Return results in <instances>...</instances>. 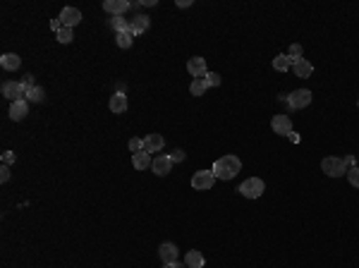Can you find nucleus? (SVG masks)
<instances>
[{
    "label": "nucleus",
    "mask_w": 359,
    "mask_h": 268,
    "mask_svg": "<svg viewBox=\"0 0 359 268\" xmlns=\"http://www.w3.org/2000/svg\"><path fill=\"white\" fill-rule=\"evenodd\" d=\"M58 43H72L75 41V29H67V27H62L60 31L56 34Z\"/></svg>",
    "instance_id": "nucleus-25"
},
{
    "label": "nucleus",
    "mask_w": 359,
    "mask_h": 268,
    "mask_svg": "<svg viewBox=\"0 0 359 268\" xmlns=\"http://www.w3.org/2000/svg\"><path fill=\"white\" fill-rule=\"evenodd\" d=\"M58 20L62 22V27L67 29H75L79 22H82V10H77V7H62V12Z\"/></svg>",
    "instance_id": "nucleus-10"
},
{
    "label": "nucleus",
    "mask_w": 359,
    "mask_h": 268,
    "mask_svg": "<svg viewBox=\"0 0 359 268\" xmlns=\"http://www.w3.org/2000/svg\"><path fill=\"white\" fill-rule=\"evenodd\" d=\"M237 192H240L244 199H259V196L266 192V185H263L261 177H247L240 185V189H237Z\"/></svg>",
    "instance_id": "nucleus-3"
},
{
    "label": "nucleus",
    "mask_w": 359,
    "mask_h": 268,
    "mask_svg": "<svg viewBox=\"0 0 359 268\" xmlns=\"http://www.w3.org/2000/svg\"><path fill=\"white\" fill-rule=\"evenodd\" d=\"M166 146V139L160 137V134H149V137H144V151L146 153H156L160 151Z\"/></svg>",
    "instance_id": "nucleus-17"
},
{
    "label": "nucleus",
    "mask_w": 359,
    "mask_h": 268,
    "mask_svg": "<svg viewBox=\"0 0 359 268\" xmlns=\"http://www.w3.org/2000/svg\"><path fill=\"white\" fill-rule=\"evenodd\" d=\"M321 170L328 175V177H340V175H347V163L345 158L340 156H326L321 160Z\"/></svg>",
    "instance_id": "nucleus-2"
},
{
    "label": "nucleus",
    "mask_w": 359,
    "mask_h": 268,
    "mask_svg": "<svg viewBox=\"0 0 359 268\" xmlns=\"http://www.w3.org/2000/svg\"><path fill=\"white\" fill-rule=\"evenodd\" d=\"M206 82H204V79H194L192 84H189V94H192V96H204V94H206Z\"/></svg>",
    "instance_id": "nucleus-24"
},
{
    "label": "nucleus",
    "mask_w": 359,
    "mask_h": 268,
    "mask_svg": "<svg viewBox=\"0 0 359 268\" xmlns=\"http://www.w3.org/2000/svg\"><path fill=\"white\" fill-rule=\"evenodd\" d=\"M216 182V175L213 170H196L192 175V187L194 189H199V192H206V189H211Z\"/></svg>",
    "instance_id": "nucleus-5"
},
{
    "label": "nucleus",
    "mask_w": 359,
    "mask_h": 268,
    "mask_svg": "<svg viewBox=\"0 0 359 268\" xmlns=\"http://www.w3.org/2000/svg\"><path fill=\"white\" fill-rule=\"evenodd\" d=\"M302 55H304V50H302V46L299 43H292L290 46V50H288V58H290V62L295 65L297 60H302Z\"/></svg>",
    "instance_id": "nucleus-27"
},
{
    "label": "nucleus",
    "mask_w": 359,
    "mask_h": 268,
    "mask_svg": "<svg viewBox=\"0 0 359 268\" xmlns=\"http://www.w3.org/2000/svg\"><path fill=\"white\" fill-rule=\"evenodd\" d=\"M130 22H132V34H134V36L144 34L146 29L151 27V20H149V14H134Z\"/></svg>",
    "instance_id": "nucleus-16"
},
{
    "label": "nucleus",
    "mask_w": 359,
    "mask_h": 268,
    "mask_svg": "<svg viewBox=\"0 0 359 268\" xmlns=\"http://www.w3.org/2000/svg\"><path fill=\"white\" fill-rule=\"evenodd\" d=\"M192 5V0H177V7H189Z\"/></svg>",
    "instance_id": "nucleus-37"
},
{
    "label": "nucleus",
    "mask_w": 359,
    "mask_h": 268,
    "mask_svg": "<svg viewBox=\"0 0 359 268\" xmlns=\"http://www.w3.org/2000/svg\"><path fill=\"white\" fill-rule=\"evenodd\" d=\"M108 108H111V113H115V115H122V113H127V96L124 94H113L111 101H108Z\"/></svg>",
    "instance_id": "nucleus-14"
},
{
    "label": "nucleus",
    "mask_w": 359,
    "mask_h": 268,
    "mask_svg": "<svg viewBox=\"0 0 359 268\" xmlns=\"http://www.w3.org/2000/svg\"><path fill=\"white\" fill-rule=\"evenodd\" d=\"M111 29L115 31V34H124V31H132V22L124 20V17H113Z\"/></svg>",
    "instance_id": "nucleus-21"
},
{
    "label": "nucleus",
    "mask_w": 359,
    "mask_h": 268,
    "mask_svg": "<svg viewBox=\"0 0 359 268\" xmlns=\"http://www.w3.org/2000/svg\"><path fill=\"white\" fill-rule=\"evenodd\" d=\"M311 91L309 89H297V91H292V94H288V108L290 110H302L307 108V105L311 103Z\"/></svg>",
    "instance_id": "nucleus-4"
},
{
    "label": "nucleus",
    "mask_w": 359,
    "mask_h": 268,
    "mask_svg": "<svg viewBox=\"0 0 359 268\" xmlns=\"http://www.w3.org/2000/svg\"><path fill=\"white\" fill-rule=\"evenodd\" d=\"M271 130L276 132V134H280V137H288V134H292V120H290V115H285V113H280V115H273V120H271Z\"/></svg>",
    "instance_id": "nucleus-8"
},
{
    "label": "nucleus",
    "mask_w": 359,
    "mask_h": 268,
    "mask_svg": "<svg viewBox=\"0 0 359 268\" xmlns=\"http://www.w3.org/2000/svg\"><path fill=\"white\" fill-rule=\"evenodd\" d=\"M290 67H292V62H290V58H288V53H280L273 58V69H276V72H288Z\"/></svg>",
    "instance_id": "nucleus-22"
},
{
    "label": "nucleus",
    "mask_w": 359,
    "mask_h": 268,
    "mask_svg": "<svg viewBox=\"0 0 359 268\" xmlns=\"http://www.w3.org/2000/svg\"><path fill=\"white\" fill-rule=\"evenodd\" d=\"M204 82H206L208 89H216V86H221V75H216V72H208L204 77Z\"/></svg>",
    "instance_id": "nucleus-29"
},
{
    "label": "nucleus",
    "mask_w": 359,
    "mask_h": 268,
    "mask_svg": "<svg viewBox=\"0 0 359 268\" xmlns=\"http://www.w3.org/2000/svg\"><path fill=\"white\" fill-rule=\"evenodd\" d=\"M347 180H350V185L359 189V165H352V168H347Z\"/></svg>",
    "instance_id": "nucleus-28"
},
{
    "label": "nucleus",
    "mask_w": 359,
    "mask_h": 268,
    "mask_svg": "<svg viewBox=\"0 0 359 268\" xmlns=\"http://www.w3.org/2000/svg\"><path fill=\"white\" fill-rule=\"evenodd\" d=\"M127 146H130V151H132V153L144 151V139H137V137H134V139H130V144H127Z\"/></svg>",
    "instance_id": "nucleus-30"
},
{
    "label": "nucleus",
    "mask_w": 359,
    "mask_h": 268,
    "mask_svg": "<svg viewBox=\"0 0 359 268\" xmlns=\"http://www.w3.org/2000/svg\"><path fill=\"white\" fill-rule=\"evenodd\" d=\"M211 170H213L216 180H232V177H237V172L242 170V160L230 153V156H223V158L216 160Z\"/></svg>",
    "instance_id": "nucleus-1"
},
{
    "label": "nucleus",
    "mask_w": 359,
    "mask_h": 268,
    "mask_svg": "<svg viewBox=\"0 0 359 268\" xmlns=\"http://www.w3.org/2000/svg\"><path fill=\"white\" fill-rule=\"evenodd\" d=\"M22 86H24V94H27L29 89H34V86H39L34 79V75H24V79H22Z\"/></svg>",
    "instance_id": "nucleus-31"
},
{
    "label": "nucleus",
    "mask_w": 359,
    "mask_h": 268,
    "mask_svg": "<svg viewBox=\"0 0 359 268\" xmlns=\"http://www.w3.org/2000/svg\"><path fill=\"white\" fill-rule=\"evenodd\" d=\"M12 160H14V153H12V151H5V153H3V165H10Z\"/></svg>",
    "instance_id": "nucleus-33"
},
{
    "label": "nucleus",
    "mask_w": 359,
    "mask_h": 268,
    "mask_svg": "<svg viewBox=\"0 0 359 268\" xmlns=\"http://www.w3.org/2000/svg\"><path fill=\"white\" fill-rule=\"evenodd\" d=\"M0 67L7 69V72H14V69L22 67V58L17 53H5L0 55Z\"/></svg>",
    "instance_id": "nucleus-15"
},
{
    "label": "nucleus",
    "mask_w": 359,
    "mask_h": 268,
    "mask_svg": "<svg viewBox=\"0 0 359 268\" xmlns=\"http://www.w3.org/2000/svg\"><path fill=\"white\" fill-rule=\"evenodd\" d=\"M24 98H27L29 103H43V98H46V91H43L41 86H34V89H29L27 94H24Z\"/></svg>",
    "instance_id": "nucleus-23"
},
{
    "label": "nucleus",
    "mask_w": 359,
    "mask_h": 268,
    "mask_svg": "<svg viewBox=\"0 0 359 268\" xmlns=\"http://www.w3.org/2000/svg\"><path fill=\"white\" fill-rule=\"evenodd\" d=\"M132 36H134V34H132V31H124V34H118V36H115V43H118L120 48H130V46H132V41H134Z\"/></svg>",
    "instance_id": "nucleus-26"
},
{
    "label": "nucleus",
    "mask_w": 359,
    "mask_h": 268,
    "mask_svg": "<svg viewBox=\"0 0 359 268\" xmlns=\"http://www.w3.org/2000/svg\"><path fill=\"white\" fill-rule=\"evenodd\" d=\"M187 72H189L194 79H204V77L208 75L206 58H201V55H194V58H189V60H187Z\"/></svg>",
    "instance_id": "nucleus-7"
},
{
    "label": "nucleus",
    "mask_w": 359,
    "mask_h": 268,
    "mask_svg": "<svg viewBox=\"0 0 359 268\" xmlns=\"http://www.w3.org/2000/svg\"><path fill=\"white\" fill-rule=\"evenodd\" d=\"M173 158H170V153H163V156H156L151 163V170L153 175H158V177H166L168 172L173 170Z\"/></svg>",
    "instance_id": "nucleus-9"
},
{
    "label": "nucleus",
    "mask_w": 359,
    "mask_h": 268,
    "mask_svg": "<svg viewBox=\"0 0 359 268\" xmlns=\"http://www.w3.org/2000/svg\"><path fill=\"white\" fill-rule=\"evenodd\" d=\"M103 10L111 12L113 17H124V12L130 10V3H127V0H105Z\"/></svg>",
    "instance_id": "nucleus-13"
},
{
    "label": "nucleus",
    "mask_w": 359,
    "mask_h": 268,
    "mask_svg": "<svg viewBox=\"0 0 359 268\" xmlns=\"http://www.w3.org/2000/svg\"><path fill=\"white\" fill-rule=\"evenodd\" d=\"M292 72H295V75L297 77H302V79H307V77H311L314 75V65H311L309 60H297L295 62V65H292Z\"/></svg>",
    "instance_id": "nucleus-20"
},
{
    "label": "nucleus",
    "mask_w": 359,
    "mask_h": 268,
    "mask_svg": "<svg viewBox=\"0 0 359 268\" xmlns=\"http://www.w3.org/2000/svg\"><path fill=\"white\" fill-rule=\"evenodd\" d=\"M151 163H153L151 153H146V151L132 153V165H134V170H149V165Z\"/></svg>",
    "instance_id": "nucleus-18"
},
{
    "label": "nucleus",
    "mask_w": 359,
    "mask_h": 268,
    "mask_svg": "<svg viewBox=\"0 0 359 268\" xmlns=\"http://www.w3.org/2000/svg\"><path fill=\"white\" fill-rule=\"evenodd\" d=\"M0 180H3V182H7V180H10V168H7V165H3V168H0Z\"/></svg>",
    "instance_id": "nucleus-34"
},
{
    "label": "nucleus",
    "mask_w": 359,
    "mask_h": 268,
    "mask_svg": "<svg viewBox=\"0 0 359 268\" xmlns=\"http://www.w3.org/2000/svg\"><path fill=\"white\" fill-rule=\"evenodd\" d=\"M185 263H187V268H204L206 266V259H204V254H201L199 249H192V252H187Z\"/></svg>",
    "instance_id": "nucleus-19"
},
{
    "label": "nucleus",
    "mask_w": 359,
    "mask_h": 268,
    "mask_svg": "<svg viewBox=\"0 0 359 268\" xmlns=\"http://www.w3.org/2000/svg\"><path fill=\"white\" fill-rule=\"evenodd\" d=\"M0 94L12 103V101H20V98H24V86H22V82H14V79H7V82H3V86H0Z\"/></svg>",
    "instance_id": "nucleus-6"
},
{
    "label": "nucleus",
    "mask_w": 359,
    "mask_h": 268,
    "mask_svg": "<svg viewBox=\"0 0 359 268\" xmlns=\"http://www.w3.org/2000/svg\"><path fill=\"white\" fill-rule=\"evenodd\" d=\"M170 158H173V163H182V160H185V151H182V149H175V151L170 153Z\"/></svg>",
    "instance_id": "nucleus-32"
},
{
    "label": "nucleus",
    "mask_w": 359,
    "mask_h": 268,
    "mask_svg": "<svg viewBox=\"0 0 359 268\" xmlns=\"http://www.w3.org/2000/svg\"><path fill=\"white\" fill-rule=\"evenodd\" d=\"M158 256H160V261L166 263V266L175 263V261H177V256H180L177 244H175V242H163V244L158 247Z\"/></svg>",
    "instance_id": "nucleus-11"
},
{
    "label": "nucleus",
    "mask_w": 359,
    "mask_h": 268,
    "mask_svg": "<svg viewBox=\"0 0 359 268\" xmlns=\"http://www.w3.org/2000/svg\"><path fill=\"white\" fill-rule=\"evenodd\" d=\"M166 268H187V263L185 261H175V263H170V266H166Z\"/></svg>",
    "instance_id": "nucleus-36"
},
{
    "label": "nucleus",
    "mask_w": 359,
    "mask_h": 268,
    "mask_svg": "<svg viewBox=\"0 0 359 268\" xmlns=\"http://www.w3.org/2000/svg\"><path fill=\"white\" fill-rule=\"evenodd\" d=\"M27 115H29V101L27 98H20V101H12V103H10V117H12L14 122H22Z\"/></svg>",
    "instance_id": "nucleus-12"
},
{
    "label": "nucleus",
    "mask_w": 359,
    "mask_h": 268,
    "mask_svg": "<svg viewBox=\"0 0 359 268\" xmlns=\"http://www.w3.org/2000/svg\"><path fill=\"white\" fill-rule=\"evenodd\" d=\"M50 29H53V31L58 34V31L62 29V22H60V20H50Z\"/></svg>",
    "instance_id": "nucleus-35"
}]
</instances>
